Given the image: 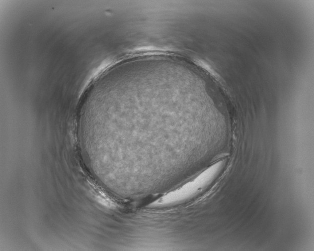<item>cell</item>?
<instances>
[{
  "instance_id": "1",
  "label": "cell",
  "mask_w": 314,
  "mask_h": 251,
  "mask_svg": "<svg viewBox=\"0 0 314 251\" xmlns=\"http://www.w3.org/2000/svg\"><path fill=\"white\" fill-rule=\"evenodd\" d=\"M224 163L222 161L214 164L194 179L156 201L155 204H170L191 197L211 182L219 173Z\"/></svg>"
}]
</instances>
